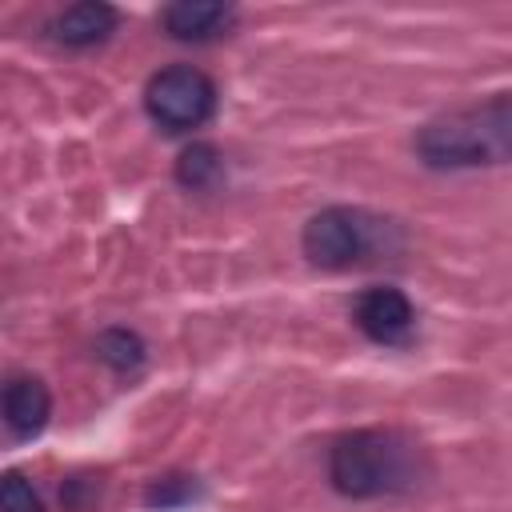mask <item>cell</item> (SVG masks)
Wrapping results in <instances>:
<instances>
[{
  "mask_svg": "<svg viewBox=\"0 0 512 512\" xmlns=\"http://www.w3.org/2000/svg\"><path fill=\"white\" fill-rule=\"evenodd\" d=\"M116 28V8L112 4H100V0H84V4H72L64 12H56L48 20V36L64 48H92L100 40H108V32Z\"/></svg>",
  "mask_w": 512,
  "mask_h": 512,
  "instance_id": "cell-7",
  "label": "cell"
},
{
  "mask_svg": "<svg viewBox=\"0 0 512 512\" xmlns=\"http://www.w3.org/2000/svg\"><path fill=\"white\" fill-rule=\"evenodd\" d=\"M196 496V484L188 480V476H164V480H156L152 488H148V504L152 508H180V504H188Z\"/></svg>",
  "mask_w": 512,
  "mask_h": 512,
  "instance_id": "cell-12",
  "label": "cell"
},
{
  "mask_svg": "<svg viewBox=\"0 0 512 512\" xmlns=\"http://www.w3.org/2000/svg\"><path fill=\"white\" fill-rule=\"evenodd\" d=\"M48 412H52V396H48L44 380H36V376H12L4 384V424H8V432L16 440L36 436L48 424Z\"/></svg>",
  "mask_w": 512,
  "mask_h": 512,
  "instance_id": "cell-8",
  "label": "cell"
},
{
  "mask_svg": "<svg viewBox=\"0 0 512 512\" xmlns=\"http://www.w3.org/2000/svg\"><path fill=\"white\" fill-rule=\"evenodd\" d=\"M232 20H236V8L216 4V0H180L160 12V28L184 44H208V40L224 36L232 28Z\"/></svg>",
  "mask_w": 512,
  "mask_h": 512,
  "instance_id": "cell-6",
  "label": "cell"
},
{
  "mask_svg": "<svg viewBox=\"0 0 512 512\" xmlns=\"http://www.w3.org/2000/svg\"><path fill=\"white\" fill-rule=\"evenodd\" d=\"M416 156L428 168H492L512 164V92L460 104L416 132Z\"/></svg>",
  "mask_w": 512,
  "mask_h": 512,
  "instance_id": "cell-1",
  "label": "cell"
},
{
  "mask_svg": "<svg viewBox=\"0 0 512 512\" xmlns=\"http://www.w3.org/2000/svg\"><path fill=\"white\" fill-rule=\"evenodd\" d=\"M420 476V444L396 428H360L344 432L328 448V480L340 496L372 500L408 492Z\"/></svg>",
  "mask_w": 512,
  "mask_h": 512,
  "instance_id": "cell-2",
  "label": "cell"
},
{
  "mask_svg": "<svg viewBox=\"0 0 512 512\" xmlns=\"http://www.w3.org/2000/svg\"><path fill=\"white\" fill-rule=\"evenodd\" d=\"M216 108V84L192 64L160 68L144 88V112L164 132H192Z\"/></svg>",
  "mask_w": 512,
  "mask_h": 512,
  "instance_id": "cell-4",
  "label": "cell"
},
{
  "mask_svg": "<svg viewBox=\"0 0 512 512\" xmlns=\"http://www.w3.org/2000/svg\"><path fill=\"white\" fill-rule=\"evenodd\" d=\"M96 356L112 368V372H136L140 364H144V356H148V348H144V340L132 332V328H104L100 336H96Z\"/></svg>",
  "mask_w": 512,
  "mask_h": 512,
  "instance_id": "cell-10",
  "label": "cell"
},
{
  "mask_svg": "<svg viewBox=\"0 0 512 512\" xmlns=\"http://www.w3.org/2000/svg\"><path fill=\"white\" fill-rule=\"evenodd\" d=\"M400 244H404V236L392 220L372 216L364 208H348V204L316 212L304 224V236H300L304 256L316 268H328V272H348V268H360V264L388 260V256L400 252Z\"/></svg>",
  "mask_w": 512,
  "mask_h": 512,
  "instance_id": "cell-3",
  "label": "cell"
},
{
  "mask_svg": "<svg viewBox=\"0 0 512 512\" xmlns=\"http://www.w3.org/2000/svg\"><path fill=\"white\" fill-rule=\"evenodd\" d=\"M0 508L4 512H44L36 488L20 476V472H8L4 476V488H0Z\"/></svg>",
  "mask_w": 512,
  "mask_h": 512,
  "instance_id": "cell-11",
  "label": "cell"
},
{
  "mask_svg": "<svg viewBox=\"0 0 512 512\" xmlns=\"http://www.w3.org/2000/svg\"><path fill=\"white\" fill-rule=\"evenodd\" d=\"M220 176H224V156H220V148L208 144V140L188 144V148L180 152V160H176V180H180L188 192H212V188L220 184Z\"/></svg>",
  "mask_w": 512,
  "mask_h": 512,
  "instance_id": "cell-9",
  "label": "cell"
},
{
  "mask_svg": "<svg viewBox=\"0 0 512 512\" xmlns=\"http://www.w3.org/2000/svg\"><path fill=\"white\" fill-rule=\"evenodd\" d=\"M352 320L356 328L372 340V344H384V348H400L412 340V328H416V308L412 300L400 292V288H368L356 308H352Z\"/></svg>",
  "mask_w": 512,
  "mask_h": 512,
  "instance_id": "cell-5",
  "label": "cell"
}]
</instances>
